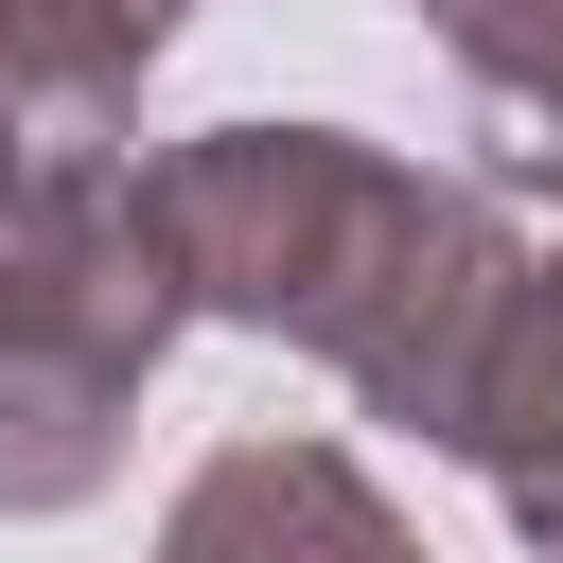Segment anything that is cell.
<instances>
[{"label": "cell", "mask_w": 563, "mask_h": 563, "mask_svg": "<svg viewBox=\"0 0 563 563\" xmlns=\"http://www.w3.org/2000/svg\"><path fill=\"white\" fill-rule=\"evenodd\" d=\"M176 334H194V282H176L141 158H70L0 229V528H53L123 475Z\"/></svg>", "instance_id": "obj_2"}, {"label": "cell", "mask_w": 563, "mask_h": 563, "mask_svg": "<svg viewBox=\"0 0 563 563\" xmlns=\"http://www.w3.org/2000/svg\"><path fill=\"white\" fill-rule=\"evenodd\" d=\"M194 35V0H0V88L35 106L53 158H123L141 70Z\"/></svg>", "instance_id": "obj_4"}, {"label": "cell", "mask_w": 563, "mask_h": 563, "mask_svg": "<svg viewBox=\"0 0 563 563\" xmlns=\"http://www.w3.org/2000/svg\"><path fill=\"white\" fill-rule=\"evenodd\" d=\"M475 141H493V194H563V0H422Z\"/></svg>", "instance_id": "obj_6"}, {"label": "cell", "mask_w": 563, "mask_h": 563, "mask_svg": "<svg viewBox=\"0 0 563 563\" xmlns=\"http://www.w3.org/2000/svg\"><path fill=\"white\" fill-rule=\"evenodd\" d=\"M475 475H493V510L528 528V563H563V246H528V282H510V334H493V387H475V440H457Z\"/></svg>", "instance_id": "obj_5"}, {"label": "cell", "mask_w": 563, "mask_h": 563, "mask_svg": "<svg viewBox=\"0 0 563 563\" xmlns=\"http://www.w3.org/2000/svg\"><path fill=\"white\" fill-rule=\"evenodd\" d=\"M53 176H70V158H53V141H35V106H18V88H0V229H18V211H35V194H53Z\"/></svg>", "instance_id": "obj_7"}, {"label": "cell", "mask_w": 563, "mask_h": 563, "mask_svg": "<svg viewBox=\"0 0 563 563\" xmlns=\"http://www.w3.org/2000/svg\"><path fill=\"white\" fill-rule=\"evenodd\" d=\"M158 563H422V528L387 510V475L352 440H211L158 510Z\"/></svg>", "instance_id": "obj_3"}, {"label": "cell", "mask_w": 563, "mask_h": 563, "mask_svg": "<svg viewBox=\"0 0 563 563\" xmlns=\"http://www.w3.org/2000/svg\"><path fill=\"white\" fill-rule=\"evenodd\" d=\"M158 229H176V282L211 334H264V352H317L369 422L405 440H475V387H493V334H510V211L475 176H422L352 123H194L141 158Z\"/></svg>", "instance_id": "obj_1"}]
</instances>
